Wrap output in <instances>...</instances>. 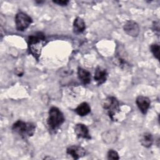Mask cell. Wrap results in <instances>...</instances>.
Here are the masks:
<instances>
[{
    "label": "cell",
    "mask_w": 160,
    "mask_h": 160,
    "mask_svg": "<svg viewBox=\"0 0 160 160\" xmlns=\"http://www.w3.org/2000/svg\"><path fill=\"white\" fill-rule=\"evenodd\" d=\"M28 44L29 52L37 59L41 56L42 48L46 44L44 34L41 32H38L28 37Z\"/></svg>",
    "instance_id": "6da1fadb"
},
{
    "label": "cell",
    "mask_w": 160,
    "mask_h": 160,
    "mask_svg": "<svg viewBox=\"0 0 160 160\" xmlns=\"http://www.w3.org/2000/svg\"><path fill=\"white\" fill-rule=\"evenodd\" d=\"M64 116L62 112L56 107H51L49 111L47 124L49 129L52 131H56L64 122Z\"/></svg>",
    "instance_id": "7a4b0ae2"
},
{
    "label": "cell",
    "mask_w": 160,
    "mask_h": 160,
    "mask_svg": "<svg viewBox=\"0 0 160 160\" xmlns=\"http://www.w3.org/2000/svg\"><path fill=\"white\" fill-rule=\"evenodd\" d=\"M36 126L32 122H26L21 120L17 121L12 126V131L22 138L32 136L35 132Z\"/></svg>",
    "instance_id": "3957f363"
},
{
    "label": "cell",
    "mask_w": 160,
    "mask_h": 160,
    "mask_svg": "<svg viewBox=\"0 0 160 160\" xmlns=\"http://www.w3.org/2000/svg\"><path fill=\"white\" fill-rule=\"evenodd\" d=\"M102 107L106 113L112 120H114V117L120 110L119 102L118 100L113 96L106 98L102 102Z\"/></svg>",
    "instance_id": "277c9868"
},
{
    "label": "cell",
    "mask_w": 160,
    "mask_h": 160,
    "mask_svg": "<svg viewBox=\"0 0 160 160\" xmlns=\"http://www.w3.org/2000/svg\"><path fill=\"white\" fill-rule=\"evenodd\" d=\"M32 20L30 16L23 12H19L15 17L16 26L18 31H23L32 23Z\"/></svg>",
    "instance_id": "5b68a950"
},
{
    "label": "cell",
    "mask_w": 160,
    "mask_h": 160,
    "mask_svg": "<svg viewBox=\"0 0 160 160\" xmlns=\"http://www.w3.org/2000/svg\"><path fill=\"white\" fill-rule=\"evenodd\" d=\"M124 30L129 36L136 37L139 32V27L136 22L129 20L125 23L124 26Z\"/></svg>",
    "instance_id": "8992f818"
},
{
    "label": "cell",
    "mask_w": 160,
    "mask_h": 160,
    "mask_svg": "<svg viewBox=\"0 0 160 160\" xmlns=\"http://www.w3.org/2000/svg\"><path fill=\"white\" fill-rule=\"evenodd\" d=\"M67 154L72 157L74 159H78L83 157L86 154L85 149L79 146H71L66 150Z\"/></svg>",
    "instance_id": "52a82bcc"
},
{
    "label": "cell",
    "mask_w": 160,
    "mask_h": 160,
    "mask_svg": "<svg viewBox=\"0 0 160 160\" xmlns=\"http://www.w3.org/2000/svg\"><path fill=\"white\" fill-rule=\"evenodd\" d=\"M136 104L141 111V112L145 114L148 112V109L150 107V100L148 98L143 96H139L136 98Z\"/></svg>",
    "instance_id": "ba28073f"
},
{
    "label": "cell",
    "mask_w": 160,
    "mask_h": 160,
    "mask_svg": "<svg viewBox=\"0 0 160 160\" xmlns=\"http://www.w3.org/2000/svg\"><path fill=\"white\" fill-rule=\"evenodd\" d=\"M108 72L106 69L98 66L96 68L94 72V81L98 85H101L103 84L107 79Z\"/></svg>",
    "instance_id": "9c48e42d"
},
{
    "label": "cell",
    "mask_w": 160,
    "mask_h": 160,
    "mask_svg": "<svg viewBox=\"0 0 160 160\" xmlns=\"http://www.w3.org/2000/svg\"><path fill=\"white\" fill-rule=\"evenodd\" d=\"M74 132L78 138L90 139L91 136L89 133L88 128L84 124L79 123L74 126Z\"/></svg>",
    "instance_id": "30bf717a"
},
{
    "label": "cell",
    "mask_w": 160,
    "mask_h": 160,
    "mask_svg": "<svg viewBox=\"0 0 160 160\" xmlns=\"http://www.w3.org/2000/svg\"><path fill=\"white\" fill-rule=\"evenodd\" d=\"M78 76L79 79L84 84H88L91 82V73L87 70L78 68Z\"/></svg>",
    "instance_id": "8fae6325"
},
{
    "label": "cell",
    "mask_w": 160,
    "mask_h": 160,
    "mask_svg": "<svg viewBox=\"0 0 160 160\" xmlns=\"http://www.w3.org/2000/svg\"><path fill=\"white\" fill-rule=\"evenodd\" d=\"M86 28V25L84 20L78 17L76 18L73 22V30L76 33H81L84 31Z\"/></svg>",
    "instance_id": "7c38bea8"
},
{
    "label": "cell",
    "mask_w": 160,
    "mask_h": 160,
    "mask_svg": "<svg viewBox=\"0 0 160 160\" xmlns=\"http://www.w3.org/2000/svg\"><path fill=\"white\" fill-rule=\"evenodd\" d=\"M140 142L143 146L146 148L151 147L153 142V137L152 134L149 132L143 133L141 136Z\"/></svg>",
    "instance_id": "4fadbf2b"
},
{
    "label": "cell",
    "mask_w": 160,
    "mask_h": 160,
    "mask_svg": "<svg viewBox=\"0 0 160 160\" xmlns=\"http://www.w3.org/2000/svg\"><path fill=\"white\" fill-rule=\"evenodd\" d=\"M76 112L80 116H84L91 111V108L87 102H82L75 109Z\"/></svg>",
    "instance_id": "5bb4252c"
},
{
    "label": "cell",
    "mask_w": 160,
    "mask_h": 160,
    "mask_svg": "<svg viewBox=\"0 0 160 160\" xmlns=\"http://www.w3.org/2000/svg\"><path fill=\"white\" fill-rule=\"evenodd\" d=\"M150 48H151V51L153 54L154 56L157 59H159V44H151Z\"/></svg>",
    "instance_id": "9a60e30c"
},
{
    "label": "cell",
    "mask_w": 160,
    "mask_h": 160,
    "mask_svg": "<svg viewBox=\"0 0 160 160\" xmlns=\"http://www.w3.org/2000/svg\"><path fill=\"white\" fill-rule=\"evenodd\" d=\"M108 159H119V157L118 153L116 151L113 149H110L108 152Z\"/></svg>",
    "instance_id": "2e32d148"
},
{
    "label": "cell",
    "mask_w": 160,
    "mask_h": 160,
    "mask_svg": "<svg viewBox=\"0 0 160 160\" xmlns=\"http://www.w3.org/2000/svg\"><path fill=\"white\" fill-rule=\"evenodd\" d=\"M53 2L61 6H66L69 2L68 1H54Z\"/></svg>",
    "instance_id": "e0dca14e"
}]
</instances>
